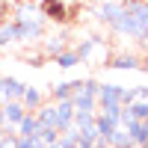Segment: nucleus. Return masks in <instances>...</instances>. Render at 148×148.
<instances>
[{"label": "nucleus", "mask_w": 148, "mask_h": 148, "mask_svg": "<svg viewBox=\"0 0 148 148\" xmlns=\"http://www.w3.org/2000/svg\"><path fill=\"white\" fill-rule=\"evenodd\" d=\"M0 21H3V18H0Z\"/></svg>", "instance_id": "obj_29"}, {"label": "nucleus", "mask_w": 148, "mask_h": 148, "mask_svg": "<svg viewBox=\"0 0 148 148\" xmlns=\"http://www.w3.org/2000/svg\"><path fill=\"white\" fill-rule=\"evenodd\" d=\"M15 133H18V136H36V139H39V121H36V116L27 113L21 119V125L15 127Z\"/></svg>", "instance_id": "obj_18"}, {"label": "nucleus", "mask_w": 148, "mask_h": 148, "mask_svg": "<svg viewBox=\"0 0 148 148\" xmlns=\"http://www.w3.org/2000/svg\"><path fill=\"white\" fill-rule=\"evenodd\" d=\"M125 110H127V116H130L133 121H148V101H133V104H127Z\"/></svg>", "instance_id": "obj_20"}, {"label": "nucleus", "mask_w": 148, "mask_h": 148, "mask_svg": "<svg viewBox=\"0 0 148 148\" xmlns=\"http://www.w3.org/2000/svg\"><path fill=\"white\" fill-rule=\"evenodd\" d=\"M107 145H110V148H136L125 127H116L113 133H110V136H107Z\"/></svg>", "instance_id": "obj_17"}, {"label": "nucleus", "mask_w": 148, "mask_h": 148, "mask_svg": "<svg viewBox=\"0 0 148 148\" xmlns=\"http://www.w3.org/2000/svg\"><path fill=\"white\" fill-rule=\"evenodd\" d=\"M18 136V133H15ZM42 142L36 139V136H18V142H15V148H39Z\"/></svg>", "instance_id": "obj_24"}, {"label": "nucleus", "mask_w": 148, "mask_h": 148, "mask_svg": "<svg viewBox=\"0 0 148 148\" xmlns=\"http://www.w3.org/2000/svg\"><path fill=\"white\" fill-rule=\"evenodd\" d=\"M59 139V130H53V127H39V142H42V148L45 145H53Z\"/></svg>", "instance_id": "obj_23"}, {"label": "nucleus", "mask_w": 148, "mask_h": 148, "mask_svg": "<svg viewBox=\"0 0 148 148\" xmlns=\"http://www.w3.org/2000/svg\"><path fill=\"white\" fill-rule=\"evenodd\" d=\"M0 113H3L6 130H15V127L21 125V119L27 116V113H24V107H21V101H9V104H3V107H0Z\"/></svg>", "instance_id": "obj_11"}, {"label": "nucleus", "mask_w": 148, "mask_h": 148, "mask_svg": "<svg viewBox=\"0 0 148 148\" xmlns=\"http://www.w3.org/2000/svg\"><path fill=\"white\" fill-rule=\"evenodd\" d=\"M53 62L62 68V71H71V68H77V65H80V59H77V53H74L71 47H68V51H62V53L53 59Z\"/></svg>", "instance_id": "obj_21"}, {"label": "nucleus", "mask_w": 148, "mask_h": 148, "mask_svg": "<svg viewBox=\"0 0 148 148\" xmlns=\"http://www.w3.org/2000/svg\"><path fill=\"white\" fill-rule=\"evenodd\" d=\"M68 47H71L68 30H56V33H51V36H45V39H42V53H45V59H56L62 51H68Z\"/></svg>", "instance_id": "obj_6"}, {"label": "nucleus", "mask_w": 148, "mask_h": 148, "mask_svg": "<svg viewBox=\"0 0 148 148\" xmlns=\"http://www.w3.org/2000/svg\"><path fill=\"white\" fill-rule=\"evenodd\" d=\"M74 148H77V145H74Z\"/></svg>", "instance_id": "obj_27"}, {"label": "nucleus", "mask_w": 148, "mask_h": 148, "mask_svg": "<svg viewBox=\"0 0 148 148\" xmlns=\"http://www.w3.org/2000/svg\"><path fill=\"white\" fill-rule=\"evenodd\" d=\"M18 36H15V24H12V18H3L0 21V51H6L9 45H15Z\"/></svg>", "instance_id": "obj_16"}, {"label": "nucleus", "mask_w": 148, "mask_h": 148, "mask_svg": "<svg viewBox=\"0 0 148 148\" xmlns=\"http://www.w3.org/2000/svg\"><path fill=\"white\" fill-rule=\"evenodd\" d=\"M77 139H80V130L71 125V127H65L62 133H59L56 142H59V148H74V145H77Z\"/></svg>", "instance_id": "obj_22"}, {"label": "nucleus", "mask_w": 148, "mask_h": 148, "mask_svg": "<svg viewBox=\"0 0 148 148\" xmlns=\"http://www.w3.org/2000/svg\"><path fill=\"white\" fill-rule=\"evenodd\" d=\"M107 30L113 33V36H119V39H136V24H133V15H130L127 9H121Z\"/></svg>", "instance_id": "obj_8"}, {"label": "nucleus", "mask_w": 148, "mask_h": 148, "mask_svg": "<svg viewBox=\"0 0 148 148\" xmlns=\"http://www.w3.org/2000/svg\"><path fill=\"white\" fill-rule=\"evenodd\" d=\"M33 116H36V121H39V127H53V130H56V110H53V101H45Z\"/></svg>", "instance_id": "obj_13"}, {"label": "nucleus", "mask_w": 148, "mask_h": 148, "mask_svg": "<svg viewBox=\"0 0 148 148\" xmlns=\"http://www.w3.org/2000/svg\"><path fill=\"white\" fill-rule=\"evenodd\" d=\"M104 68H110V71H142L145 65H142V56L139 53L121 51V53H110V59H107Z\"/></svg>", "instance_id": "obj_5"}, {"label": "nucleus", "mask_w": 148, "mask_h": 148, "mask_svg": "<svg viewBox=\"0 0 148 148\" xmlns=\"http://www.w3.org/2000/svg\"><path fill=\"white\" fill-rule=\"evenodd\" d=\"M121 9H125V6H121V0H101V3L95 6V21L101 24V27H110L113 18L119 15Z\"/></svg>", "instance_id": "obj_9"}, {"label": "nucleus", "mask_w": 148, "mask_h": 148, "mask_svg": "<svg viewBox=\"0 0 148 148\" xmlns=\"http://www.w3.org/2000/svg\"><path fill=\"white\" fill-rule=\"evenodd\" d=\"M47 101V95L39 89V86H27L24 89V95H21V107H24V113H36L42 104Z\"/></svg>", "instance_id": "obj_10"}, {"label": "nucleus", "mask_w": 148, "mask_h": 148, "mask_svg": "<svg viewBox=\"0 0 148 148\" xmlns=\"http://www.w3.org/2000/svg\"><path fill=\"white\" fill-rule=\"evenodd\" d=\"M71 95H74V80H59L51 86V101H71Z\"/></svg>", "instance_id": "obj_15"}, {"label": "nucleus", "mask_w": 148, "mask_h": 148, "mask_svg": "<svg viewBox=\"0 0 148 148\" xmlns=\"http://www.w3.org/2000/svg\"><path fill=\"white\" fill-rule=\"evenodd\" d=\"M39 148H42V145H39Z\"/></svg>", "instance_id": "obj_30"}, {"label": "nucleus", "mask_w": 148, "mask_h": 148, "mask_svg": "<svg viewBox=\"0 0 148 148\" xmlns=\"http://www.w3.org/2000/svg\"><path fill=\"white\" fill-rule=\"evenodd\" d=\"M74 53H77V59H80V65H95V68H104L107 65V59H110V45H107V39L104 36H86V39H80L77 45L71 47Z\"/></svg>", "instance_id": "obj_1"}, {"label": "nucleus", "mask_w": 148, "mask_h": 148, "mask_svg": "<svg viewBox=\"0 0 148 148\" xmlns=\"http://www.w3.org/2000/svg\"><path fill=\"white\" fill-rule=\"evenodd\" d=\"M53 110H56V130L59 133L74 125V107H71V101H56Z\"/></svg>", "instance_id": "obj_12"}, {"label": "nucleus", "mask_w": 148, "mask_h": 148, "mask_svg": "<svg viewBox=\"0 0 148 148\" xmlns=\"http://www.w3.org/2000/svg\"><path fill=\"white\" fill-rule=\"evenodd\" d=\"M121 98H125V86H119V83H101V86H98V113L119 116L121 113Z\"/></svg>", "instance_id": "obj_3"}, {"label": "nucleus", "mask_w": 148, "mask_h": 148, "mask_svg": "<svg viewBox=\"0 0 148 148\" xmlns=\"http://www.w3.org/2000/svg\"><path fill=\"white\" fill-rule=\"evenodd\" d=\"M148 95V86L145 83H136V86H125V98H121V107H127L133 101H145Z\"/></svg>", "instance_id": "obj_19"}, {"label": "nucleus", "mask_w": 148, "mask_h": 148, "mask_svg": "<svg viewBox=\"0 0 148 148\" xmlns=\"http://www.w3.org/2000/svg\"><path fill=\"white\" fill-rule=\"evenodd\" d=\"M125 130H127V136L133 139L136 148H145L148 145V121H130Z\"/></svg>", "instance_id": "obj_14"}, {"label": "nucleus", "mask_w": 148, "mask_h": 148, "mask_svg": "<svg viewBox=\"0 0 148 148\" xmlns=\"http://www.w3.org/2000/svg\"><path fill=\"white\" fill-rule=\"evenodd\" d=\"M98 86H101V80H95V77L74 80L71 107L77 110V113H98Z\"/></svg>", "instance_id": "obj_2"}, {"label": "nucleus", "mask_w": 148, "mask_h": 148, "mask_svg": "<svg viewBox=\"0 0 148 148\" xmlns=\"http://www.w3.org/2000/svg\"><path fill=\"white\" fill-rule=\"evenodd\" d=\"M92 148H110V145H107V142H95Z\"/></svg>", "instance_id": "obj_26"}, {"label": "nucleus", "mask_w": 148, "mask_h": 148, "mask_svg": "<svg viewBox=\"0 0 148 148\" xmlns=\"http://www.w3.org/2000/svg\"><path fill=\"white\" fill-rule=\"evenodd\" d=\"M65 3H68V0H65Z\"/></svg>", "instance_id": "obj_28"}, {"label": "nucleus", "mask_w": 148, "mask_h": 148, "mask_svg": "<svg viewBox=\"0 0 148 148\" xmlns=\"http://www.w3.org/2000/svg\"><path fill=\"white\" fill-rule=\"evenodd\" d=\"M42 12V18L47 24H68L71 21V9L65 0H42V3H36Z\"/></svg>", "instance_id": "obj_4"}, {"label": "nucleus", "mask_w": 148, "mask_h": 148, "mask_svg": "<svg viewBox=\"0 0 148 148\" xmlns=\"http://www.w3.org/2000/svg\"><path fill=\"white\" fill-rule=\"evenodd\" d=\"M12 24H15V21H12ZM45 30H47V21H45V18L27 21V24H15V36H18V42H24V45L42 42V39H45Z\"/></svg>", "instance_id": "obj_7"}, {"label": "nucleus", "mask_w": 148, "mask_h": 148, "mask_svg": "<svg viewBox=\"0 0 148 148\" xmlns=\"http://www.w3.org/2000/svg\"><path fill=\"white\" fill-rule=\"evenodd\" d=\"M18 136H15V130H3V136H0V148H15Z\"/></svg>", "instance_id": "obj_25"}]
</instances>
